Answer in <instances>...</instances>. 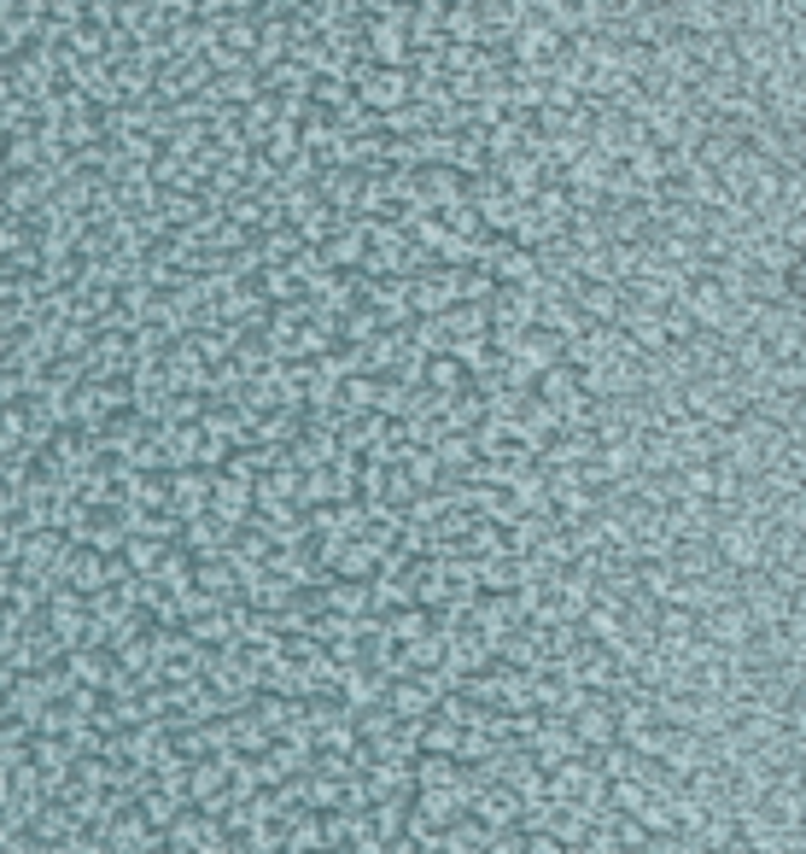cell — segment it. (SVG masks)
<instances>
[{"mask_svg":"<svg viewBox=\"0 0 806 854\" xmlns=\"http://www.w3.org/2000/svg\"><path fill=\"white\" fill-rule=\"evenodd\" d=\"M713 544H719V556H725L731 567H754V562H766V521L731 510L713 527Z\"/></svg>","mask_w":806,"mask_h":854,"instance_id":"1","label":"cell"},{"mask_svg":"<svg viewBox=\"0 0 806 854\" xmlns=\"http://www.w3.org/2000/svg\"><path fill=\"white\" fill-rule=\"evenodd\" d=\"M473 813H480V820L491 825V831H498V825H514V820H521V802H514V784H498V790H480V796H473Z\"/></svg>","mask_w":806,"mask_h":854,"instance_id":"2","label":"cell"},{"mask_svg":"<svg viewBox=\"0 0 806 854\" xmlns=\"http://www.w3.org/2000/svg\"><path fill=\"white\" fill-rule=\"evenodd\" d=\"M41 194H48V176H30V165H12V181H7V211H12V217L41 211Z\"/></svg>","mask_w":806,"mask_h":854,"instance_id":"3","label":"cell"},{"mask_svg":"<svg viewBox=\"0 0 806 854\" xmlns=\"http://www.w3.org/2000/svg\"><path fill=\"white\" fill-rule=\"evenodd\" d=\"M59 574H65L76 592H94L100 574H106V556H100V551H65V556H59Z\"/></svg>","mask_w":806,"mask_h":854,"instance_id":"4","label":"cell"},{"mask_svg":"<svg viewBox=\"0 0 806 854\" xmlns=\"http://www.w3.org/2000/svg\"><path fill=\"white\" fill-rule=\"evenodd\" d=\"M667 7L684 30H719V18H725L731 0H667Z\"/></svg>","mask_w":806,"mask_h":854,"instance_id":"5","label":"cell"},{"mask_svg":"<svg viewBox=\"0 0 806 854\" xmlns=\"http://www.w3.org/2000/svg\"><path fill=\"white\" fill-rule=\"evenodd\" d=\"M252 492H245V480H211V515H240Z\"/></svg>","mask_w":806,"mask_h":854,"instance_id":"6","label":"cell"},{"mask_svg":"<svg viewBox=\"0 0 806 854\" xmlns=\"http://www.w3.org/2000/svg\"><path fill=\"white\" fill-rule=\"evenodd\" d=\"M176 510H181V515H193V510H211V480H199V475H181V480H176Z\"/></svg>","mask_w":806,"mask_h":854,"instance_id":"7","label":"cell"},{"mask_svg":"<svg viewBox=\"0 0 806 854\" xmlns=\"http://www.w3.org/2000/svg\"><path fill=\"white\" fill-rule=\"evenodd\" d=\"M439 697V685H427V679H409V685H398L391 690V708H398V715H421V708Z\"/></svg>","mask_w":806,"mask_h":854,"instance_id":"8","label":"cell"},{"mask_svg":"<svg viewBox=\"0 0 806 854\" xmlns=\"http://www.w3.org/2000/svg\"><path fill=\"white\" fill-rule=\"evenodd\" d=\"M421 194H427V199L457 194V176H444V170H421Z\"/></svg>","mask_w":806,"mask_h":854,"instance_id":"9","label":"cell"},{"mask_svg":"<svg viewBox=\"0 0 806 854\" xmlns=\"http://www.w3.org/2000/svg\"><path fill=\"white\" fill-rule=\"evenodd\" d=\"M409 83H404V76L398 71H386V76H375V83H368V100H398Z\"/></svg>","mask_w":806,"mask_h":854,"instance_id":"10","label":"cell"},{"mask_svg":"<svg viewBox=\"0 0 806 854\" xmlns=\"http://www.w3.org/2000/svg\"><path fill=\"white\" fill-rule=\"evenodd\" d=\"M334 603H339V608H363V603H368V592H363V585H339Z\"/></svg>","mask_w":806,"mask_h":854,"instance_id":"11","label":"cell"},{"mask_svg":"<svg viewBox=\"0 0 806 854\" xmlns=\"http://www.w3.org/2000/svg\"><path fill=\"white\" fill-rule=\"evenodd\" d=\"M245 88H252V71H229V76H222V94H245Z\"/></svg>","mask_w":806,"mask_h":854,"instance_id":"12","label":"cell"}]
</instances>
